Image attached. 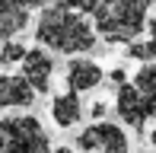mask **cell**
Returning a JSON list of instances; mask_svg holds the SVG:
<instances>
[{
  "label": "cell",
  "instance_id": "cell-1",
  "mask_svg": "<svg viewBox=\"0 0 156 153\" xmlns=\"http://www.w3.org/2000/svg\"><path fill=\"white\" fill-rule=\"evenodd\" d=\"M35 38L41 48L58 51V54H86L96 45V29L89 26L86 13L70 10L67 3H54L41 10Z\"/></svg>",
  "mask_w": 156,
  "mask_h": 153
},
{
  "label": "cell",
  "instance_id": "cell-2",
  "mask_svg": "<svg viewBox=\"0 0 156 153\" xmlns=\"http://www.w3.org/2000/svg\"><path fill=\"white\" fill-rule=\"evenodd\" d=\"M96 16V35H102L112 45H127L147 29L150 19V0H108L99 6Z\"/></svg>",
  "mask_w": 156,
  "mask_h": 153
},
{
  "label": "cell",
  "instance_id": "cell-3",
  "mask_svg": "<svg viewBox=\"0 0 156 153\" xmlns=\"http://www.w3.org/2000/svg\"><path fill=\"white\" fill-rule=\"evenodd\" d=\"M0 137H3V150L0 153H48L51 141L48 131L35 115H6L0 118Z\"/></svg>",
  "mask_w": 156,
  "mask_h": 153
},
{
  "label": "cell",
  "instance_id": "cell-4",
  "mask_svg": "<svg viewBox=\"0 0 156 153\" xmlns=\"http://www.w3.org/2000/svg\"><path fill=\"white\" fill-rule=\"evenodd\" d=\"M76 147L83 153H127L131 150V141L118 124L112 121H96L76 137Z\"/></svg>",
  "mask_w": 156,
  "mask_h": 153
},
{
  "label": "cell",
  "instance_id": "cell-5",
  "mask_svg": "<svg viewBox=\"0 0 156 153\" xmlns=\"http://www.w3.org/2000/svg\"><path fill=\"white\" fill-rule=\"evenodd\" d=\"M118 115H121V121L127 124V128L134 131H144V124L150 121L153 105L140 96V89L134 86V83H124V86H118Z\"/></svg>",
  "mask_w": 156,
  "mask_h": 153
},
{
  "label": "cell",
  "instance_id": "cell-6",
  "mask_svg": "<svg viewBox=\"0 0 156 153\" xmlns=\"http://www.w3.org/2000/svg\"><path fill=\"white\" fill-rule=\"evenodd\" d=\"M41 3L45 0H0V41L16 38L29 26L32 10H38Z\"/></svg>",
  "mask_w": 156,
  "mask_h": 153
},
{
  "label": "cell",
  "instance_id": "cell-7",
  "mask_svg": "<svg viewBox=\"0 0 156 153\" xmlns=\"http://www.w3.org/2000/svg\"><path fill=\"white\" fill-rule=\"evenodd\" d=\"M23 76L32 83L35 93H48L51 86V73H54V58L45 51V48H32V51L23 54Z\"/></svg>",
  "mask_w": 156,
  "mask_h": 153
},
{
  "label": "cell",
  "instance_id": "cell-8",
  "mask_svg": "<svg viewBox=\"0 0 156 153\" xmlns=\"http://www.w3.org/2000/svg\"><path fill=\"white\" fill-rule=\"evenodd\" d=\"M32 102H35V89L23 73L0 76V105L3 109H23V105H32Z\"/></svg>",
  "mask_w": 156,
  "mask_h": 153
},
{
  "label": "cell",
  "instance_id": "cell-9",
  "mask_svg": "<svg viewBox=\"0 0 156 153\" xmlns=\"http://www.w3.org/2000/svg\"><path fill=\"white\" fill-rule=\"evenodd\" d=\"M102 67L96 61H86V58H73L67 64V86L73 93H86V89H96L102 83Z\"/></svg>",
  "mask_w": 156,
  "mask_h": 153
},
{
  "label": "cell",
  "instance_id": "cell-10",
  "mask_svg": "<svg viewBox=\"0 0 156 153\" xmlns=\"http://www.w3.org/2000/svg\"><path fill=\"white\" fill-rule=\"evenodd\" d=\"M51 118L61 124V128H73V124L83 118V102H80V96H76L73 89L64 93V96H58V99L51 102Z\"/></svg>",
  "mask_w": 156,
  "mask_h": 153
},
{
  "label": "cell",
  "instance_id": "cell-11",
  "mask_svg": "<svg viewBox=\"0 0 156 153\" xmlns=\"http://www.w3.org/2000/svg\"><path fill=\"white\" fill-rule=\"evenodd\" d=\"M134 86L140 89V96L150 102L153 112H156V64H153V61H150V64H144L137 73H134Z\"/></svg>",
  "mask_w": 156,
  "mask_h": 153
},
{
  "label": "cell",
  "instance_id": "cell-12",
  "mask_svg": "<svg viewBox=\"0 0 156 153\" xmlns=\"http://www.w3.org/2000/svg\"><path fill=\"white\" fill-rule=\"evenodd\" d=\"M127 58H134V61H144V64H150V61L156 58V41H127Z\"/></svg>",
  "mask_w": 156,
  "mask_h": 153
},
{
  "label": "cell",
  "instance_id": "cell-13",
  "mask_svg": "<svg viewBox=\"0 0 156 153\" xmlns=\"http://www.w3.org/2000/svg\"><path fill=\"white\" fill-rule=\"evenodd\" d=\"M23 54H26V48L19 45L16 38L0 41V64H19V61H23Z\"/></svg>",
  "mask_w": 156,
  "mask_h": 153
},
{
  "label": "cell",
  "instance_id": "cell-14",
  "mask_svg": "<svg viewBox=\"0 0 156 153\" xmlns=\"http://www.w3.org/2000/svg\"><path fill=\"white\" fill-rule=\"evenodd\" d=\"M64 3H67L70 10H76V13H96L99 6H105L108 0H64Z\"/></svg>",
  "mask_w": 156,
  "mask_h": 153
},
{
  "label": "cell",
  "instance_id": "cell-15",
  "mask_svg": "<svg viewBox=\"0 0 156 153\" xmlns=\"http://www.w3.org/2000/svg\"><path fill=\"white\" fill-rule=\"evenodd\" d=\"M108 80H112V86H124V83H127V76H124V70H112V76H108Z\"/></svg>",
  "mask_w": 156,
  "mask_h": 153
},
{
  "label": "cell",
  "instance_id": "cell-16",
  "mask_svg": "<svg viewBox=\"0 0 156 153\" xmlns=\"http://www.w3.org/2000/svg\"><path fill=\"white\" fill-rule=\"evenodd\" d=\"M147 32H150V38L156 41V13H153L150 19H147Z\"/></svg>",
  "mask_w": 156,
  "mask_h": 153
},
{
  "label": "cell",
  "instance_id": "cell-17",
  "mask_svg": "<svg viewBox=\"0 0 156 153\" xmlns=\"http://www.w3.org/2000/svg\"><path fill=\"white\" fill-rule=\"evenodd\" d=\"M105 115V102H93V118H102Z\"/></svg>",
  "mask_w": 156,
  "mask_h": 153
},
{
  "label": "cell",
  "instance_id": "cell-18",
  "mask_svg": "<svg viewBox=\"0 0 156 153\" xmlns=\"http://www.w3.org/2000/svg\"><path fill=\"white\" fill-rule=\"evenodd\" d=\"M48 153H73V150H67V147H58V150H48Z\"/></svg>",
  "mask_w": 156,
  "mask_h": 153
},
{
  "label": "cell",
  "instance_id": "cell-19",
  "mask_svg": "<svg viewBox=\"0 0 156 153\" xmlns=\"http://www.w3.org/2000/svg\"><path fill=\"white\" fill-rule=\"evenodd\" d=\"M150 144H153V147H156V128H153V134H150Z\"/></svg>",
  "mask_w": 156,
  "mask_h": 153
},
{
  "label": "cell",
  "instance_id": "cell-20",
  "mask_svg": "<svg viewBox=\"0 0 156 153\" xmlns=\"http://www.w3.org/2000/svg\"><path fill=\"white\" fill-rule=\"evenodd\" d=\"M0 150H3V137H0Z\"/></svg>",
  "mask_w": 156,
  "mask_h": 153
},
{
  "label": "cell",
  "instance_id": "cell-21",
  "mask_svg": "<svg viewBox=\"0 0 156 153\" xmlns=\"http://www.w3.org/2000/svg\"><path fill=\"white\" fill-rule=\"evenodd\" d=\"M150 3H156V0H150Z\"/></svg>",
  "mask_w": 156,
  "mask_h": 153
}]
</instances>
